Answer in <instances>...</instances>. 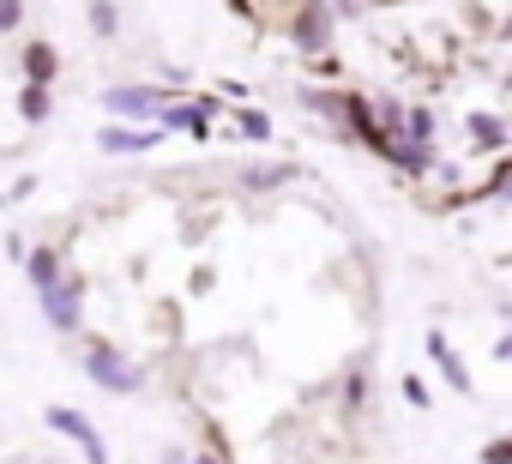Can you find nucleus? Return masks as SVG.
Instances as JSON below:
<instances>
[{
	"label": "nucleus",
	"instance_id": "5",
	"mask_svg": "<svg viewBox=\"0 0 512 464\" xmlns=\"http://www.w3.org/2000/svg\"><path fill=\"white\" fill-rule=\"evenodd\" d=\"M163 127H181V133L205 139V133H211V103H187V109H169V115H163Z\"/></svg>",
	"mask_w": 512,
	"mask_h": 464
},
{
	"label": "nucleus",
	"instance_id": "18",
	"mask_svg": "<svg viewBox=\"0 0 512 464\" xmlns=\"http://www.w3.org/2000/svg\"><path fill=\"white\" fill-rule=\"evenodd\" d=\"M193 464H223V458H211V452H205V458H193Z\"/></svg>",
	"mask_w": 512,
	"mask_h": 464
},
{
	"label": "nucleus",
	"instance_id": "15",
	"mask_svg": "<svg viewBox=\"0 0 512 464\" xmlns=\"http://www.w3.org/2000/svg\"><path fill=\"white\" fill-rule=\"evenodd\" d=\"M404 398H410V404H416V410H428V386H422V380H416V374H410V380H404Z\"/></svg>",
	"mask_w": 512,
	"mask_h": 464
},
{
	"label": "nucleus",
	"instance_id": "1",
	"mask_svg": "<svg viewBox=\"0 0 512 464\" xmlns=\"http://www.w3.org/2000/svg\"><path fill=\"white\" fill-rule=\"evenodd\" d=\"M85 374L97 380V386H109V392H133L139 386V368H127L115 350H103V344H91L85 350Z\"/></svg>",
	"mask_w": 512,
	"mask_h": 464
},
{
	"label": "nucleus",
	"instance_id": "7",
	"mask_svg": "<svg viewBox=\"0 0 512 464\" xmlns=\"http://www.w3.org/2000/svg\"><path fill=\"white\" fill-rule=\"evenodd\" d=\"M163 133L151 127V133H121V127H103V151H145V145H157Z\"/></svg>",
	"mask_w": 512,
	"mask_h": 464
},
{
	"label": "nucleus",
	"instance_id": "17",
	"mask_svg": "<svg viewBox=\"0 0 512 464\" xmlns=\"http://www.w3.org/2000/svg\"><path fill=\"white\" fill-rule=\"evenodd\" d=\"M241 127H247V139H266V133H272L266 115H241Z\"/></svg>",
	"mask_w": 512,
	"mask_h": 464
},
{
	"label": "nucleus",
	"instance_id": "2",
	"mask_svg": "<svg viewBox=\"0 0 512 464\" xmlns=\"http://www.w3.org/2000/svg\"><path fill=\"white\" fill-rule=\"evenodd\" d=\"M43 416H49V428H61V434H73V440L85 446V458H91V464H109V446L97 440V428H91V422H85L79 410H67V404H49Z\"/></svg>",
	"mask_w": 512,
	"mask_h": 464
},
{
	"label": "nucleus",
	"instance_id": "13",
	"mask_svg": "<svg viewBox=\"0 0 512 464\" xmlns=\"http://www.w3.org/2000/svg\"><path fill=\"white\" fill-rule=\"evenodd\" d=\"M25 19V0H0V31H19Z\"/></svg>",
	"mask_w": 512,
	"mask_h": 464
},
{
	"label": "nucleus",
	"instance_id": "14",
	"mask_svg": "<svg viewBox=\"0 0 512 464\" xmlns=\"http://www.w3.org/2000/svg\"><path fill=\"white\" fill-rule=\"evenodd\" d=\"M410 133L428 139V133H434V115H428V109H410Z\"/></svg>",
	"mask_w": 512,
	"mask_h": 464
},
{
	"label": "nucleus",
	"instance_id": "16",
	"mask_svg": "<svg viewBox=\"0 0 512 464\" xmlns=\"http://www.w3.org/2000/svg\"><path fill=\"white\" fill-rule=\"evenodd\" d=\"M512 458V440H488V452H482V464H506Z\"/></svg>",
	"mask_w": 512,
	"mask_h": 464
},
{
	"label": "nucleus",
	"instance_id": "6",
	"mask_svg": "<svg viewBox=\"0 0 512 464\" xmlns=\"http://www.w3.org/2000/svg\"><path fill=\"white\" fill-rule=\"evenodd\" d=\"M55 67H61V55H55L49 43H31V49H25V79H31V85H49Z\"/></svg>",
	"mask_w": 512,
	"mask_h": 464
},
{
	"label": "nucleus",
	"instance_id": "9",
	"mask_svg": "<svg viewBox=\"0 0 512 464\" xmlns=\"http://www.w3.org/2000/svg\"><path fill=\"white\" fill-rule=\"evenodd\" d=\"M31 284H37V290H49V284H55V254H49V248H37V254H31Z\"/></svg>",
	"mask_w": 512,
	"mask_h": 464
},
{
	"label": "nucleus",
	"instance_id": "10",
	"mask_svg": "<svg viewBox=\"0 0 512 464\" xmlns=\"http://www.w3.org/2000/svg\"><path fill=\"white\" fill-rule=\"evenodd\" d=\"M428 350H434V356H440V362H446V380H452V386H464V392H470V380H464V368H458V362H452V350H446V338H440V332H434V338H428Z\"/></svg>",
	"mask_w": 512,
	"mask_h": 464
},
{
	"label": "nucleus",
	"instance_id": "12",
	"mask_svg": "<svg viewBox=\"0 0 512 464\" xmlns=\"http://www.w3.org/2000/svg\"><path fill=\"white\" fill-rule=\"evenodd\" d=\"M470 127H476V139H482V145H500V139H506V133H500V121H494V115H476V121H470Z\"/></svg>",
	"mask_w": 512,
	"mask_h": 464
},
{
	"label": "nucleus",
	"instance_id": "4",
	"mask_svg": "<svg viewBox=\"0 0 512 464\" xmlns=\"http://www.w3.org/2000/svg\"><path fill=\"white\" fill-rule=\"evenodd\" d=\"M103 109H115V115H157V91L115 85V91H103Z\"/></svg>",
	"mask_w": 512,
	"mask_h": 464
},
{
	"label": "nucleus",
	"instance_id": "11",
	"mask_svg": "<svg viewBox=\"0 0 512 464\" xmlns=\"http://www.w3.org/2000/svg\"><path fill=\"white\" fill-rule=\"evenodd\" d=\"M91 25H97V37H115V7H109V0L91 7Z\"/></svg>",
	"mask_w": 512,
	"mask_h": 464
},
{
	"label": "nucleus",
	"instance_id": "8",
	"mask_svg": "<svg viewBox=\"0 0 512 464\" xmlns=\"http://www.w3.org/2000/svg\"><path fill=\"white\" fill-rule=\"evenodd\" d=\"M19 115L25 121H49V85H25L19 91Z\"/></svg>",
	"mask_w": 512,
	"mask_h": 464
},
{
	"label": "nucleus",
	"instance_id": "3",
	"mask_svg": "<svg viewBox=\"0 0 512 464\" xmlns=\"http://www.w3.org/2000/svg\"><path fill=\"white\" fill-rule=\"evenodd\" d=\"M79 302H85V278H67V284H49V290H43V308H49V320H55L61 332L79 326Z\"/></svg>",
	"mask_w": 512,
	"mask_h": 464
}]
</instances>
